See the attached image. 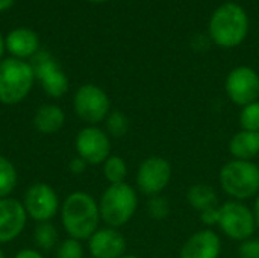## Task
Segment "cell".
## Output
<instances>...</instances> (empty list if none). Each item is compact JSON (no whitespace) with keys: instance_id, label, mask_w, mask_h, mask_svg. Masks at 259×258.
Instances as JSON below:
<instances>
[{"instance_id":"cell-19","label":"cell","mask_w":259,"mask_h":258,"mask_svg":"<svg viewBox=\"0 0 259 258\" xmlns=\"http://www.w3.org/2000/svg\"><path fill=\"white\" fill-rule=\"evenodd\" d=\"M185 198H187V202L190 204V207L194 211H197L199 214L205 210L215 208L220 205L217 192L214 190V187H211L205 182H196V184L190 186Z\"/></svg>"},{"instance_id":"cell-13","label":"cell","mask_w":259,"mask_h":258,"mask_svg":"<svg viewBox=\"0 0 259 258\" xmlns=\"http://www.w3.org/2000/svg\"><path fill=\"white\" fill-rule=\"evenodd\" d=\"M23 202L15 198L0 199V245L15 240L27 224Z\"/></svg>"},{"instance_id":"cell-4","label":"cell","mask_w":259,"mask_h":258,"mask_svg":"<svg viewBox=\"0 0 259 258\" xmlns=\"http://www.w3.org/2000/svg\"><path fill=\"white\" fill-rule=\"evenodd\" d=\"M137 189L127 182L109 184L102 193L99 201V210L102 222L111 228H121L132 220L138 210Z\"/></svg>"},{"instance_id":"cell-3","label":"cell","mask_w":259,"mask_h":258,"mask_svg":"<svg viewBox=\"0 0 259 258\" xmlns=\"http://www.w3.org/2000/svg\"><path fill=\"white\" fill-rule=\"evenodd\" d=\"M219 184L231 201L255 199L259 195V166L255 161L232 158L222 166Z\"/></svg>"},{"instance_id":"cell-16","label":"cell","mask_w":259,"mask_h":258,"mask_svg":"<svg viewBox=\"0 0 259 258\" xmlns=\"http://www.w3.org/2000/svg\"><path fill=\"white\" fill-rule=\"evenodd\" d=\"M5 46L14 58L24 61V58H32L38 52V36L33 30L20 27L8 35Z\"/></svg>"},{"instance_id":"cell-29","label":"cell","mask_w":259,"mask_h":258,"mask_svg":"<svg viewBox=\"0 0 259 258\" xmlns=\"http://www.w3.org/2000/svg\"><path fill=\"white\" fill-rule=\"evenodd\" d=\"M87 166H88V164H87L82 158L74 157V158L70 161L68 169H70V172H71V173H74V175H80V173H83V172H85Z\"/></svg>"},{"instance_id":"cell-34","label":"cell","mask_w":259,"mask_h":258,"mask_svg":"<svg viewBox=\"0 0 259 258\" xmlns=\"http://www.w3.org/2000/svg\"><path fill=\"white\" fill-rule=\"evenodd\" d=\"M120 258H140V257H137V255H127V254H126V255H123V257H120Z\"/></svg>"},{"instance_id":"cell-35","label":"cell","mask_w":259,"mask_h":258,"mask_svg":"<svg viewBox=\"0 0 259 258\" xmlns=\"http://www.w3.org/2000/svg\"><path fill=\"white\" fill-rule=\"evenodd\" d=\"M0 258H5V254H3V251L0 249Z\"/></svg>"},{"instance_id":"cell-9","label":"cell","mask_w":259,"mask_h":258,"mask_svg":"<svg viewBox=\"0 0 259 258\" xmlns=\"http://www.w3.org/2000/svg\"><path fill=\"white\" fill-rule=\"evenodd\" d=\"M77 157L82 158L88 166L103 164L111 154V137L105 129L88 125L82 128L74 140Z\"/></svg>"},{"instance_id":"cell-14","label":"cell","mask_w":259,"mask_h":258,"mask_svg":"<svg viewBox=\"0 0 259 258\" xmlns=\"http://www.w3.org/2000/svg\"><path fill=\"white\" fill-rule=\"evenodd\" d=\"M126 237L117 228H99L88 239V251L91 258H120L126 255Z\"/></svg>"},{"instance_id":"cell-28","label":"cell","mask_w":259,"mask_h":258,"mask_svg":"<svg viewBox=\"0 0 259 258\" xmlns=\"http://www.w3.org/2000/svg\"><path fill=\"white\" fill-rule=\"evenodd\" d=\"M220 207V205H219ZM219 207L215 208H209V210H205L200 213V219H202V224L206 227V228H212V227H217L219 224Z\"/></svg>"},{"instance_id":"cell-11","label":"cell","mask_w":259,"mask_h":258,"mask_svg":"<svg viewBox=\"0 0 259 258\" xmlns=\"http://www.w3.org/2000/svg\"><path fill=\"white\" fill-rule=\"evenodd\" d=\"M225 88L229 100L243 108L259 99V75L249 65L235 67L229 71Z\"/></svg>"},{"instance_id":"cell-32","label":"cell","mask_w":259,"mask_h":258,"mask_svg":"<svg viewBox=\"0 0 259 258\" xmlns=\"http://www.w3.org/2000/svg\"><path fill=\"white\" fill-rule=\"evenodd\" d=\"M14 3V0H0V11H5L8 8H11Z\"/></svg>"},{"instance_id":"cell-23","label":"cell","mask_w":259,"mask_h":258,"mask_svg":"<svg viewBox=\"0 0 259 258\" xmlns=\"http://www.w3.org/2000/svg\"><path fill=\"white\" fill-rule=\"evenodd\" d=\"M33 240L36 246L42 251H50L58 243V230L52 222L38 224L33 233Z\"/></svg>"},{"instance_id":"cell-2","label":"cell","mask_w":259,"mask_h":258,"mask_svg":"<svg viewBox=\"0 0 259 258\" xmlns=\"http://www.w3.org/2000/svg\"><path fill=\"white\" fill-rule=\"evenodd\" d=\"M208 29L212 41L217 46L223 49H232L246 40L249 33V17L243 6L228 2L214 11Z\"/></svg>"},{"instance_id":"cell-26","label":"cell","mask_w":259,"mask_h":258,"mask_svg":"<svg viewBox=\"0 0 259 258\" xmlns=\"http://www.w3.org/2000/svg\"><path fill=\"white\" fill-rule=\"evenodd\" d=\"M56 258H83V246L80 240L65 239L56 249Z\"/></svg>"},{"instance_id":"cell-30","label":"cell","mask_w":259,"mask_h":258,"mask_svg":"<svg viewBox=\"0 0 259 258\" xmlns=\"http://www.w3.org/2000/svg\"><path fill=\"white\" fill-rule=\"evenodd\" d=\"M14 258H44L42 257V254L41 252H38L36 249H30V248H27V249H21V251H18Z\"/></svg>"},{"instance_id":"cell-12","label":"cell","mask_w":259,"mask_h":258,"mask_svg":"<svg viewBox=\"0 0 259 258\" xmlns=\"http://www.w3.org/2000/svg\"><path fill=\"white\" fill-rule=\"evenodd\" d=\"M30 65L46 94L56 99L62 97L68 91V78L49 53H35L32 56Z\"/></svg>"},{"instance_id":"cell-10","label":"cell","mask_w":259,"mask_h":258,"mask_svg":"<svg viewBox=\"0 0 259 258\" xmlns=\"http://www.w3.org/2000/svg\"><path fill=\"white\" fill-rule=\"evenodd\" d=\"M23 205L27 217L38 224L50 222L61 208L56 192L46 182L32 184L26 190Z\"/></svg>"},{"instance_id":"cell-25","label":"cell","mask_w":259,"mask_h":258,"mask_svg":"<svg viewBox=\"0 0 259 258\" xmlns=\"http://www.w3.org/2000/svg\"><path fill=\"white\" fill-rule=\"evenodd\" d=\"M240 126L244 131L259 132V100L241 108Z\"/></svg>"},{"instance_id":"cell-36","label":"cell","mask_w":259,"mask_h":258,"mask_svg":"<svg viewBox=\"0 0 259 258\" xmlns=\"http://www.w3.org/2000/svg\"><path fill=\"white\" fill-rule=\"evenodd\" d=\"M91 2H106V0H91Z\"/></svg>"},{"instance_id":"cell-22","label":"cell","mask_w":259,"mask_h":258,"mask_svg":"<svg viewBox=\"0 0 259 258\" xmlns=\"http://www.w3.org/2000/svg\"><path fill=\"white\" fill-rule=\"evenodd\" d=\"M105 131L109 137L112 138H121L124 137L127 132H129V128H131V123H129V119L124 113L118 111V109H114L108 114L106 120H105Z\"/></svg>"},{"instance_id":"cell-17","label":"cell","mask_w":259,"mask_h":258,"mask_svg":"<svg viewBox=\"0 0 259 258\" xmlns=\"http://www.w3.org/2000/svg\"><path fill=\"white\" fill-rule=\"evenodd\" d=\"M228 149L234 160L253 161L259 155V132L240 129L231 137Z\"/></svg>"},{"instance_id":"cell-1","label":"cell","mask_w":259,"mask_h":258,"mask_svg":"<svg viewBox=\"0 0 259 258\" xmlns=\"http://www.w3.org/2000/svg\"><path fill=\"white\" fill-rule=\"evenodd\" d=\"M61 220L68 237L88 240L102 222L99 202L87 192H73L61 205Z\"/></svg>"},{"instance_id":"cell-5","label":"cell","mask_w":259,"mask_h":258,"mask_svg":"<svg viewBox=\"0 0 259 258\" xmlns=\"http://www.w3.org/2000/svg\"><path fill=\"white\" fill-rule=\"evenodd\" d=\"M35 82L32 65L23 59L8 58L0 62V102L15 105L27 97Z\"/></svg>"},{"instance_id":"cell-7","label":"cell","mask_w":259,"mask_h":258,"mask_svg":"<svg viewBox=\"0 0 259 258\" xmlns=\"http://www.w3.org/2000/svg\"><path fill=\"white\" fill-rule=\"evenodd\" d=\"M73 108L80 120L97 126V123L105 122L111 113V100L100 87L94 84H85L74 93Z\"/></svg>"},{"instance_id":"cell-15","label":"cell","mask_w":259,"mask_h":258,"mask_svg":"<svg viewBox=\"0 0 259 258\" xmlns=\"http://www.w3.org/2000/svg\"><path fill=\"white\" fill-rule=\"evenodd\" d=\"M222 239L212 228L193 233L181 249V258H220Z\"/></svg>"},{"instance_id":"cell-24","label":"cell","mask_w":259,"mask_h":258,"mask_svg":"<svg viewBox=\"0 0 259 258\" xmlns=\"http://www.w3.org/2000/svg\"><path fill=\"white\" fill-rule=\"evenodd\" d=\"M146 211L149 214V217H152L153 220H165L170 216L171 207L170 202L165 196L158 195V196H152L147 199V205H146Z\"/></svg>"},{"instance_id":"cell-18","label":"cell","mask_w":259,"mask_h":258,"mask_svg":"<svg viewBox=\"0 0 259 258\" xmlns=\"http://www.w3.org/2000/svg\"><path fill=\"white\" fill-rule=\"evenodd\" d=\"M65 123V113L61 106L53 103L41 105L33 116V126L41 134H55L62 129Z\"/></svg>"},{"instance_id":"cell-21","label":"cell","mask_w":259,"mask_h":258,"mask_svg":"<svg viewBox=\"0 0 259 258\" xmlns=\"http://www.w3.org/2000/svg\"><path fill=\"white\" fill-rule=\"evenodd\" d=\"M103 176L109 184H121L126 182L127 176V164L118 155H111L103 164Z\"/></svg>"},{"instance_id":"cell-27","label":"cell","mask_w":259,"mask_h":258,"mask_svg":"<svg viewBox=\"0 0 259 258\" xmlns=\"http://www.w3.org/2000/svg\"><path fill=\"white\" fill-rule=\"evenodd\" d=\"M240 258H259V239L250 237L238 245Z\"/></svg>"},{"instance_id":"cell-31","label":"cell","mask_w":259,"mask_h":258,"mask_svg":"<svg viewBox=\"0 0 259 258\" xmlns=\"http://www.w3.org/2000/svg\"><path fill=\"white\" fill-rule=\"evenodd\" d=\"M253 214H255V222H256V230H259V195L255 198V204H253Z\"/></svg>"},{"instance_id":"cell-20","label":"cell","mask_w":259,"mask_h":258,"mask_svg":"<svg viewBox=\"0 0 259 258\" xmlns=\"http://www.w3.org/2000/svg\"><path fill=\"white\" fill-rule=\"evenodd\" d=\"M18 182V173L15 166L6 157L0 155V199L11 198Z\"/></svg>"},{"instance_id":"cell-33","label":"cell","mask_w":259,"mask_h":258,"mask_svg":"<svg viewBox=\"0 0 259 258\" xmlns=\"http://www.w3.org/2000/svg\"><path fill=\"white\" fill-rule=\"evenodd\" d=\"M5 41H3V38H2V35H0V58L3 56V52H5Z\"/></svg>"},{"instance_id":"cell-8","label":"cell","mask_w":259,"mask_h":258,"mask_svg":"<svg viewBox=\"0 0 259 258\" xmlns=\"http://www.w3.org/2000/svg\"><path fill=\"white\" fill-rule=\"evenodd\" d=\"M173 178V167L170 161L161 155L146 158L137 172V189L147 198L162 195Z\"/></svg>"},{"instance_id":"cell-6","label":"cell","mask_w":259,"mask_h":258,"mask_svg":"<svg viewBox=\"0 0 259 258\" xmlns=\"http://www.w3.org/2000/svg\"><path fill=\"white\" fill-rule=\"evenodd\" d=\"M219 230L234 242H244L256 233L253 210L240 201H226L219 207Z\"/></svg>"}]
</instances>
